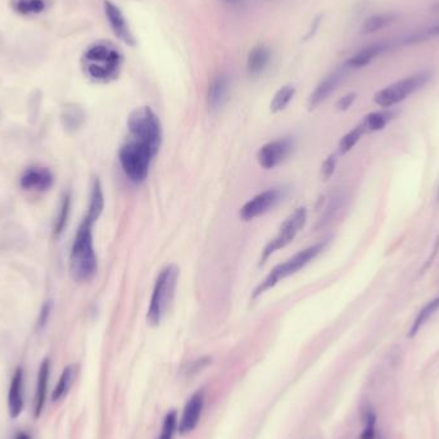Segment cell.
Here are the masks:
<instances>
[{
  "label": "cell",
  "instance_id": "cell-16",
  "mask_svg": "<svg viewBox=\"0 0 439 439\" xmlns=\"http://www.w3.org/2000/svg\"><path fill=\"white\" fill-rule=\"evenodd\" d=\"M23 410V372L19 367L10 382L8 392V411L12 419H17Z\"/></svg>",
  "mask_w": 439,
  "mask_h": 439
},
{
  "label": "cell",
  "instance_id": "cell-26",
  "mask_svg": "<svg viewBox=\"0 0 439 439\" xmlns=\"http://www.w3.org/2000/svg\"><path fill=\"white\" fill-rule=\"evenodd\" d=\"M391 116L388 114H383V112H372L370 115L365 116L363 120V124L360 125L363 133H374V131H379L385 127V125L388 124Z\"/></svg>",
  "mask_w": 439,
  "mask_h": 439
},
{
  "label": "cell",
  "instance_id": "cell-7",
  "mask_svg": "<svg viewBox=\"0 0 439 439\" xmlns=\"http://www.w3.org/2000/svg\"><path fill=\"white\" fill-rule=\"evenodd\" d=\"M430 78H431V74L428 71L418 72L406 78H402L400 81L378 92L374 96V102L383 108H388L397 103H401L405 99H407L409 96L427 85Z\"/></svg>",
  "mask_w": 439,
  "mask_h": 439
},
{
  "label": "cell",
  "instance_id": "cell-40",
  "mask_svg": "<svg viewBox=\"0 0 439 439\" xmlns=\"http://www.w3.org/2000/svg\"><path fill=\"white\" fill-rule=\"evenodd\" d=\"M438 200H439V191H438Z\"/></svg>",
  "mask_w": 439,
  "mask_h": 439
},
{
  "label": "cell",
  "instance_id": "cell-17",
  "mask_svg": "<svg viewBox=\"0 0 439 439\" xmlns=\"http://www.w3.org/2000/svg\"><path fill=\"white\" fill-rule=\"evenodd\" d=\"M230 92V80L228 75L220 74L211 81L208 87V107L211 111H217L226 102Z\"/></svg>",
  "mask_w": 439,
  "mask_h": 439
},
{
  "label": "cell",
  "instance_id": "cell-38",
  "mask_svg": "<svg viewBox=\"0 0 439 439\" xmlns=\"http://www.w3.org/2000/svg\"><path fill=\"white\" fill-rule=\"evenodd\" d=\"M433 12H439V1L436 4V6H433V8H431Z\"/></svg>",
  "mask_w": 439,
  "mask_h": 439
},
{
  "label": "cell",
  "instance_id": "cell-30",
  "mask_svg": "<svg viewBox=\"0 0 439 439\" xmlns=\"http://www.w3.org/2000/svg\"><path fill=\"white\" fill-rule=\"evenodd\" d=\"M178 428V415L176 411H170L163 420L162 430L158 439H173L175 431Z\"/></svg>",
  "mask_w": 439,
  "mask_h": 439
},
{
  "label": "cell",
  "instance_id": "cell-14",
  "mask_svg": "<svg viewBox=\"0 0 439 439\" xmlns=\"http://www.w3.org/2000/svg\"><path fill=\"white\" fill-rule=\"evenodd\" d=\"M53 184V175L48 169L31 167L21 178V186L26 191H48Z\"/></svg>",
  "mask_w": 439,
  "mask_h": 439
},
{
  "label": "cell",
  "instance_id": "cell-18",
  "mask_svg": "<svg viewBox=\"0 0 439 439\" xmlns=\"http://www.w3.org/2000/svg\"><path fill=\"white\" fill-rule=\"evenodd\" d=\"M270 58H271L270 49L266 45L258 44L255 48H252L247 59V69H248L249 75L253 77L261 76L268 68Z\"/></svg>",
  "mask_w": 439,
  "mask_h": 439
},
{
  "label": "cell",
  "instance_id": "cell-28",
  "mask_svg": "<svg viewBox=\"0 0 439 439\" xmlns=\"http://www.w3.org/2000/svg\"><path fill=\"white\" fill-rule=\"evenodd\" d=\"M363 133V130L361 129V126H357L356 129L351 130L348 134L344 135L342 140L339 142V152L342 153V154L350 152L354 145L358 143Z\"/></svg>",
  "mask_w": 439,
  "mask_h": 439
},
{
  "label": "cell",
  "instance_id": "cell-9",
  "mask_svg": "<svg viewBox=\"0 0 439 439\" xmlns=\"http://www.w3.org/2000/svg\"><path fill=\"white\" fill-rule=\"evenodd\" d=\"M293 140L283 138L262 145L257 152V161L265 170H272L280 163L284 162L293 152Z\"/></svg>",
  "mask_w": 439,
  "mask_h": 439
},
{
  "label": "cell",
  "instance_id": "cell-15",
  "mask_svg": "<svg viewBox=\"0 0 439 439\" xmlns=\"http://www.w3.org/2000/svg\"><path fill=\"white\" fill-rule=\"evenodd\" d=\"M392 48L389 41H381V43H374L367 47L357 52L354 57L350 58L347 61V66L350 68H363L370 65L375 58L387 53Z\"/></svg>",
  "mask_w": 439,
  "mask_h": 439
},
{
  "label": "cell",
  "instance_id": "cell-39",
  "mask_svg": "<svg viewBox=\"0 0 439 439\" xmlns=\"http://www.w3.org/2000/svg\"><path fill=\"white\" fill-rule=\"evenodd\" d=\"M226 3H230V4H237L239 3V0H225Z\"/></svg>",
  "mask_w": 439,
  "mask_h": 439
},
{
  "label": "cell",
  "instance_id": "cell-29",
  "mask_svg": "<svg viewBox=\"0 0 439 439\" xmlns=\"http://www.w3.org/2000/svg\"><path fill=\"white\" fill-rule=\"evenodd\" d=\"M363 427L361 439H375L376 438V414L372 409H366L363 415Z\"/></svg>",
  "mask_w": 439,
  "mask_h": 439
},
{
  "label": "cell",
  "instance_id": "cell-22",
  "mask_svg": "<svg viewBox=\"0 0 439 439\" xmlns=\"http://www.w3.org/2000/svg\"><path fill=\"white\" fill-rule=\"evenodd\" d=\"M103 208H105V195H103V191H102V184L98 179H96L93 182V186H92L90 203H89V210H87L86 217L92 220L96 224V220L100 217Z\"/></svg>",
  "mask_w": 439,
  "mask_h": 439
},
{
  "label": "cell",
  "instance_id": "cell-1",
  "mask_svg": "<svg viewBox=\"0 0 439 439\" xmlns=\"http://www.w3.org/2000/svg\"><path fill=\"white\" fill-rule=\"evenodd\" d=\"M93 225L92 220H83L77 229L75 240L69 256L71 275L80 283L92 280L98 270L94 243H93Z\"/></svg>",
  "mask_w": 439,
  "mask_h": 439
},
{
  "label": "cell",
  "instance_id": "cell-8",
  "mask_svg": "<svg viewBox=\"0 0 439 439\" xmlns=\"http://www.w3.org/2000/svg\"><path fill=\"white\" fill-rule=\"evenodd\" d=\"M306 221H307V210L305 207H299L293 213H290L283 222V225L280 226L277 237L268 243L266 248L264 249L261 262L262 264L266 262L268 258L279 249L284 248L288 244H290L298 235V233L303 229Z\"/></svg>",
  "mask_w": 439,
  "mask_h": 439
},
{
  "label": "cell",
  "instance_id": "cell-23",
  "mask_svg": "<svg viewBox=\"0 0 439 439\" xmlns=\"http://www.w3.org/2000/svg\"><path fill=\"white\" fill-rule=\"evenodd\" d=\"M74 378H75V366H67L62 372L58 384L53 391V394H52L53 401H61L66 397V394L71 388V384L74 382Z\"/></svg>",
  "mask_w": 439,
  "mask_h": 439
},
{
  "label": "cell",
  "instance_id": "cell-6",
  "mask_svg": "<svg viewBox=\"0 0 439 439\" xmlns=\"http://www.w3.org/2000/svg\"><path fill=\"white\" fill-rule=\"evenodd\" d=\"M154 157L156 156L145 145L135 140L122 145L118 153V160L125 175L135 184L145 182Z\"/></svg>",
  "mask_w": 439,
  "mask_h": 439
},
{
  "label": "cell",
  "instance_id": "cell-21",
  "mask_svg": "<svg viewBox=\"0 0 439 439\" xmlns=\"http://www.w3.org/2000/svg\"><path fill=\"white\" fill-rule=\"evenodd\" d=\"M397 19H398V16L396 13H392V12L374 14L372 17L365 19L363 25V34H375L381 30L391 26L392 23H394L397 21Z\"/></svg>",
  "mask_w": 439,
  "mask_h": 439
},
{
  "label": "cell",
  "instance_id": "cell-20",
  "mask_svg": "<svg viewBox=\"0 0 439 439\" xmlns=\"http://www.w3.org/2000/svg\"><path fill=\"white\" fill-rule=\"evenodd\" d=\"M61 121L67 131L75 133L85 122V112L78 105H65L61 114Z\"/></svg>",
  "mask_w": 439,
  "mask_h": 439
},
{
  "label": "cell",
  "instance_id": "cell-37",
  "mask_svg": "<svg viewBox=\"0 0 439 439\" xmlns=\"http://www.w3.org/2000/svg\"><path fill=\"white\" fill-rule=\"evenodd\" d=\"M14 439H31V438H30L29 434H26L25 431H19V433H17V436H16V438Z\"/></svg>",
  "mask_w": 439,
  "mask_h": 439
},
{
  "label": "cell",
  "instance_id": "cell-2",
  "mask_svg": "<svg viewBox=\"0 0 439 439\" xmlns=\"http://www.w3.org/2000/svg\"><path fill=\"white\" fill-rule=\"evenodd\" d=\"M81 63L89 78L98 83H108L118 77L122 56L111 43L99 41L86 49Z\"/></svg>",
  "mask_w": 439,
  "mask_h": 439
},
{
  "label": "cell",
  "instance_id": "cell-33",
  "mask_svg": "<svg viewBox=\"0 0 439 439\" xmlns=\"http://www.w3.org/2000/svg\"><path fill=\"white\" fill-rule=\"evenodd\" d=\"M356 98H357L356 93H348V94L342 96V98L338 100V103H336L338 109H339V111H347V109H350V108L352 107V105H354Z\"/></svg>",
  "mask_w": 439,
  "mask_h": 439
},
{
  "label": "cell",
  "instance_id": "cell-12",
  "mask_svg": "<svg viewBox=\"0 0 439 439\" xmlns=\"http://www.w3.org/2000/svg\"><path fill=\"white\" fill-rule=\"evenodd\" d=\"M204 405V394L203 391L195 392L189 401L186 402L184 411H182V419L179 422V431L180 434L191 433L198 424L201 419L202 410Z\"/></svg>",
  "mask_w": 439,
  "mask_h": 439
},
{
  "label": "cell",
  "instance_id": "cell-35",
  "mask_svg": "<svg viewBox=\"0 0 439 439\" xmlns=\"http://www.w3.org/2000/svg\"><path fill=\"white\" fill-rule=\"evenodd\" d=\"M321 19H323V16H319V17H316L315 21L312 22V26H311V30H310V32H308V35L306 36V39H311L316 34V31L317 29L320 28V23H321Z\"/></svg>",
  "mask_w": 439,
  "mask_h": 439
},
{
  "label": "cell",
  "instance_id": "cell-36",
  "mask_svg": "<svg viewBox=\"0 0 439 439\" xmlns=\"http://www.w3.org/2000/svg\"><path fill=\"white\" fill-rule=\"evenodd\" d=\"M422 34H424L425 39L439 36V23L438 25L431 26V28H429V29L427 30V31H422Z\"/></svg>",
  "mask_w": 439,
  "mask_h": 439
},
{
  "label": "cell",
  "instance_id": "cell-24",
  "mask_svg": "<svg viewBox=\"0 0 439 439\" xmlns=\"http://www.w3.org/2000/svg\"><path fill=\"white\" fill-rule=\"evenodd\" d=\"M439 310V297H437L436 299H433V301H430L429 303L427 306H424L422 307V310H421L420 312H419V315L416 316V319H415V321H414V324L411 326L410 333H409V336H415V335L418 334V332L420 330L421 328L425 325V323L429 320L431 316L434 315L437 311Z\"/></svg>",
  "mask_w": 439,
  "mask_h": 439
},
{
  "label": "cell",
  "instance_id": "cell-27",
  "mask_svg": "<svg viewBox=\"0 0 439 439\" xmlns=\"http://www.w3.org/2000/svg\"><path fill=\"white\" fill-rule=\"evenodd\" d=\"M12 4L21 14H38L47 8V0H13Z\"/></svg>",
  "mask_w": 439,
  "mask_h": 439
},
{
  "label": "cell",
  "instance_id": "cell-25",
  "mask_svg": "<svg viewBox=\"0 0 439 439\" xmlns=\"http://www.w3.org/2000/svg\"><path fill=\"white\" fill-rule=\"evenodd\" d=\"M295 94H296V89L293 86L286 85L280 87L271 100V105H270L271 112L277 114V112H281L283 109H286L287 105L295 98Z\"/></svg>",
  "mask_w": 439,
  "mask_h": 439
},
{
  "label": "cell",
  "instance_id": "cell-41",
  "mask_svg": "<svg viewBox=\"0 0 439 439\" xmlns=\"http://www.w3.org/2000/svg\"><path fill=\"white\" fill-rule=\"evenodd\" d=\"M375 439H381V438H378V437H376V438H375Z\"/></svg>",
  "mask_w": 439,
  "mask_h": 439
},
{
  "label": "cell",
  "instance_id": "cell-3",
  "mask_svg": "<svg viewBox=\"0 0 439 439\" xmlns=\"http://www.w3.org/2000/svg\"><path fill=\"white\" fill-rule=\"evenodd\" d=\"M179 275V268L176 265H169L163 268L157 277L147 314V320L153 326L160 325L164 315L167 314L175 297Z\"/></svg>",
  "mask_w": 439,
  "mask_h": 439
},
{
  "label": "cell",
  "instance_id": "cell-19",
  "mask_svg": "<svg viewBox=\"0 0 439 439\" xmlns=\"http://www.w3.org/2000/svg\"><path fill=\"white\" fill-rule=\"evenodd\" d=\"M49 372H50V363L48 358H45L40 365V370H39L38 387H36V394H35V418L36 419L41 415L47 401Z\"/></svg>",
  "mask_w": 439,
  "mask_h": 439
},
{
  "label": "cell",
  "instance_id": "cell-11",
  "mask_svg": "<svg viewBox=\"0 0 439 439\" xmlns=\"http://www.w3.org/2000/svg\"><path fill=\"white\" fill-rule=\"evenodd\" d=\"M103 7H105V17L108 19V23L114 31L116 38L122 40L125 44H127L130 47H134V36H133L131 31L129 30V26L126 23V19H125L121 10L109 0H105Z\"/></svg>",
  "mask_w": 439,
  "mask_h": 439
},
{
  "label": "cell",
  "instance_id": "cell-32",
  "mask_svg": "<svg viewBox=\"0 0 439 439\" xmlns=\"http://www.w3.org/2000/svg\"><path fill=\"white\" fill-rule=\"evenodd\" d=\"M335 166H336V156L332 154L325 160L323 167H321V175H323L324 180H329L332 178V175L335 171Z\"/></svg>",
  "mask_w": 439,
  "mask_h": 439
},
{
  "label": "cell",
  "instance_id": "cell-10",
  "mask_svg": "<svg viewBox=\"0 0 439 439\" xmlns=\"http://www.w3.org/2000/svg\"><path fill=\"white\" fill-rule=\"evenodd\" d=\"M281 198H283V191H280V188H271L268 191H262L242 207L240 217L244 221L257 219L268 211L272 210Z\"/></svg>",
  "mask_w": 439,
  "mask_h": 439
},
{
  "label": "cell",
  "instance_id": "cell-4",
  "mask_svg": "<svg viewBox=\"0 0 439 439\" xmlns=\"http://www.w3.org/2000/svg\"><path fill=\"white\" fill-rule=\"evenodd\" d=\"M127 127L135 142L143 144L156 156L162 143V125L151 107L134 109L127 118Z\"/></svg>",
  "mask_w": 439,
  "mask_h": 439
},
{
  "label": "cell",
  "instance_id": "cell-31",
  "mask_svg": "<svg viewBox=\"0 0 439 439\" xmlns=\"http://www.w3.org/2000/svg\"><path fill=\"white\" fill-rule=\"evenodd\" d=\"M68 210H69V197L66 195V197L63 198V203H62V206H61L59 216H58L57 224H56V233H57V234H59V233L63 230L66 222H67Z\"/></svg>",
  "mask_w": 439,
  "mask_h": 439
},
{
  "label": "cell",
  "instance_id": "cell-34",
  "mask_svg": "<svg viewBox=\"0 0 439 439\" xmlns=\"http://www.w3.org/2000/svg\"><path fill=\"white\" fill-rule=\"evenodd\" d=\"M50 308H52V303H47L43 307L41 312H40V317H39L38 326L41 329L44 325L47 324L48 321L49 315H50Z\"/></svg>",
  "mask_w": 439,
  "mask_h": 439
},
{
  "label": "cell",
  "instance_id": "cell-13",
  "mask_svg": "<svg viewBox=\"0 0 439 439\" xmlns=\"http://www.w3.org/2000/svg\"><path fill=\"white\" fill-rule=\"evenodd\" d=\"M343 76V71L336 69L320 81V84L316 86L315 90L312 92V94L308 99V107L311 111L317 108L321 103H324L325 100L333 94V92L341 84Z\"/></svg>",
  "mask_w": 439,
  "mask_h": 439
},
{
  "label": "cell",
  "instance_id": "cell-5",
  "mask_svg": "<svg viewBox=\"0 0 439 439\" xmlns=\"http://www.w3.org/2000/svg\"><path fill=\"white\" fill-rule=\"evenodd\" d=\"M324 247L325 243H317L311 247H307V248L299 250L293 257L289 258L286 262L272 268V271L268 274V277H265V280L256 288V290L253 293V298L262 296L271 288L275 287L280 280L296 274L299 270L307 266L312 259H315L323 252Z\"/></svg>",
  "mask_w": 439,
  "mask_h": 439
}]
</instances>
